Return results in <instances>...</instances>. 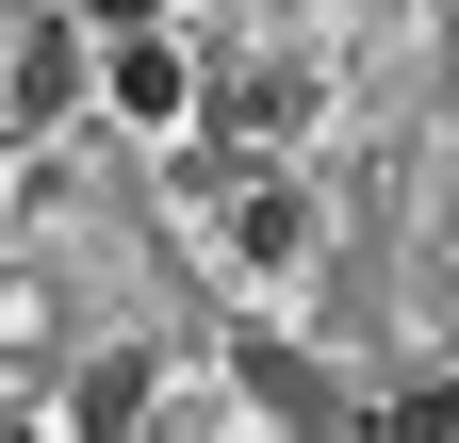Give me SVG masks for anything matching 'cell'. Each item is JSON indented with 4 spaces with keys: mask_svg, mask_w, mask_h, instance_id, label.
<instances>
[{
    "mask_svg": "<svg viewBox=\"0 0 459 443\" xmlns=\"http://www.w3.org/2000/svg\"><path fill=\"white\" fill-rule=\"evenodd\" d=\"M0 49H17V17H0Z\"/></svg>",
    "mask_w": 459,
    "mask_h": 443,
    "instance_id": "cell-8",
    "label": "cell"
},
{
    "mask_svg": "<svg viewBox=\"0 0 459 443\" xmlns=\"http://www.w3.org/2000/svg\"><path fill=\"white\" fill-rule=\"evenodd\" d=\"M443 312H459V247H443Z\"/></svg>",
    "mask_w": 459,
    "mask_h": 443,
    "instance_id": "cell-7",
    "label": "cell"
},
{
    "mask_svg": "<svg viewBox=\"0 0 459 443\" xmlns=\"http://www.w3.org/2000/svg\"><path fill=\"white\" fill-rule=\"evenodd\" d=\"M99 99H115L132 132H181V116H197L213 83H197V49L164 33V17H132V33H99Z\"/></svg>",
    "mask_w": 459,
    "mask_h": 443,
    "instance_id": "cell-1",
    "label": "cell"
},
{
    "mask_svg": "<svg viewBox=\"0 0 459 443\" xmlns=\"http://www.w3.org/2000/svg\"><path fill=\"white\" fill-rule=\"evenodd\" d=\"M132 411H148V361H99L82 395H66V427H132Z\"/></svg>",
    "mask_w": 459,
    "mask_h": 443,
    "instance_id": "cell-5",
    "label": "cell"
},
{
    "mask_svg": "<svg viewBox=\"0 0 459 443\" xmlns=\"http://www.w3.org/2000/svg\"><path fill=\"white\" fill-rule=\"evenodd\" d=\"M230 263H247V280H296V263H312V181L230 164Z\"/></svg>",
    "mask_w": 459,
    "mask_h": 443,
    "instance_id": "cell-2",
    "label": "cell"
},
{
    "mask_svg": "<svg viewBox=\"0 0 459 443\" xmlns=\"http://www.w3.org/2000/svg\"><path fill=\"white\" fill-rule=\"evenodd\" d=\"M66 17H82V33H132V17H164V0H66Z\"/></svg>",
    "mask_w": 459,
    "mask_h": 443,
    "instance_id": "cell-6",
    "label": "cell"
},
{
    "mask_svg": "<svg viewBox=\"0 0 459 443\" xmlns=\"http://www.w3.org/2000/svg\"><path fill=\"white\" fill-rule=\"evenodd\" d=\"M296 116H312L296 66H247V83H230V132H296Z\"/></svg>",
    "mask_w": 459,
    "mask_h": 443,
    "instance_id": "cell-4",
    "label": "cell"
},
{
    "mask_svg": "<svg viewBox=\"0 0 459 443\" xmlns=\"http://www.w3.org/2000/svg\"><path fill=\"white\" fill-rule=\"evenodd\" d=\"M247 395H263V411H296V427H328V411H344V395H328L296 345H247Z\"/></svg>",
    "mask_w": 459,
    "mask_h": 443,
    "instance_id": "cell-3",
    "label": "cell"
}]
</instances>
